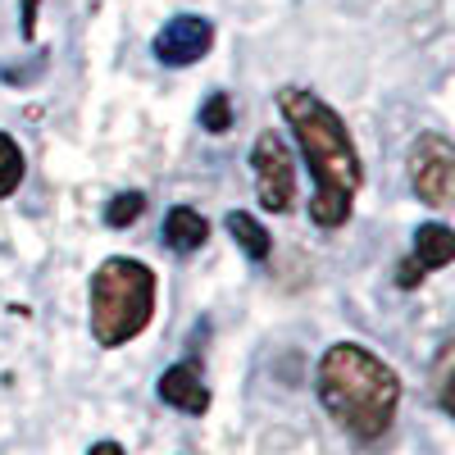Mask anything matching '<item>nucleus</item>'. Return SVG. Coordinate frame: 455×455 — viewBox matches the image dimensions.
<instances>
[{
    "mask_svg": "<svg viewBox=\"0 0 455 455\" xmlns=\"http://www.w3.org/2000/svg\"><path fill=\"white\" fill-rule=\"evenodd\" d=\"M278 109H283V119L300 146V156H306L310 173H315L310 219L319 228H328V233L341 223H351L355 192L364 182V164L355 156V141H351L347 124H341V114L306 87H283Z\"/></svg>",
    "mask_w": 455,
    "mask_h": 455,
    "instance_id": "1",
    "label": "nucleus"
},
{
    "mask_svg": "<svg viewBox=\"0 0 455 455\" xmlns=\"http://www.w3.org/2000/svg\"><path fill=\"white\" fill-rule=\"evenodd\" d=\"M319 401L332 419L360 442H378L401 405V378L373 351L355 341H337L319 360Z\"/></svg>",
    "mask_w": 455,
    "mask_h": 455,
    "instance_id": "2",
    "label": "nucleus"
},
{
    "mask_svg": "<svg viewBox=\"0 0 455 455\" xmlns=\"http://www.w3.org/2000/svg\"><path fill=\"white\" fill-rule=\"evenodd\" d=\"M150 315H156V274L132 255H109L92 274V337L114 351L146 332Z\"/></svg>",
    "mask_w": 455,
    "mask_h": 455,
    "instance_id": "3",
    "label": "nucleus"
},
{
    "mask_svg": "<svg viewBox=\"0 0 455 455\" xmlns=\"http://www.w3.org/2000/svg\"><path fill=\"white\" fill-rule=\"evenodd\" d=\"M410 187H414V196H419L424 205L442 210L451 201V187H455V150L442 132H424V137H414L410 146Z\"/></svg>",
    "mask_w": 455,
    "mask_h": 455,
    "instance_id": "4",
    "label": "nucleus"
},
{
    "mask_svg": "<svg viewBox=\"0 0 455 455\" xmlns=\"http://www.w3.org/2000/svg\"><path fill=\"white\" fill-rule=\"evenodd\" d=\"M251 169H255V192L259 205L269 214H287L296 205V164H291V150L278 132H259L255 150H251Z\"/></svg>",
    "mask_w": 455,
    "mask_h": 455,
    "instance_id": "5",
    "label": "nucleus"
},
{
    "mask_svg": "<svg viewBox=\"0 0 455 455\" xmlns=\"http://www.w3.org/2000/svg\"><path fill=\"white\" fill-rule=\"evenodd\" d=\"M210 46H214V23L196 19V14H178L156 36V60L169 64V68H187V64L205 60Z\"/></svg>",
    "mask_w": 455,
    "mask_h": 455,
    "instance_id": "6",
    "label": "nucleus"
},
{
    "mask_svg": "<svg viewBox=\"0 0 455 455\" xmlns=\"http://www.w3.org/2000/svg\"><path fill=\"white\" fill-rule=\"evenodd\" d=\"M455 259V233L446 223H424L419 233H414V246H410V255H405V264L396 269V287H419L428 274H437V269H446V264Z\"/></svg>",
    "mask_w": 455,
    "mask_h": 455,
    "instance_id": "7",
    "label": "nucleus"
},
{
    "mask_svg": "<svg viewBox=\"0 0 455 455\" xmlns=\"http://www.w3.org/2000/svg\"><path fill=\"white\" fill-rule=\"evenodd\" d=\"M160 401L182 410V414H205L210 410V387H205V378H201V364L196 360H178L173 369L160 373V383H156Z\"/></svg>",
    "mask_w": 455,
    "mask_h": 455,
    "instance_id": "8",
    "label": "nucleus"
},
{
    "mask_svg": "<svg viewBox=\"0 0 455 455\" xmlns=\"http://www.w3.org/2000/svg\"><path fill=\"white\" fill-rule=\"evenodd\" d=\"M205 237H210V223H205L201 210H192V205H173V210L164 214V246H169V251L192 255V251L205 246Z\"/></svg>",
    "mask_w": 455,
    "mask_h": 455,
    "instance_id": "9",
    "label": "nucleus"
},
{
    "mask_svg": "<svg viewBox=\"0 0 455 455\" xmlns=\"http://www.w3.org/2000/svg\"><path fill=\"white\" fill-rule=\"evenodd\" d=\"M228 223V233H233V242L255 259V264H264V259H269V251H274V237H269V228H264L255 214H246V210H233V214H228L223 219Z\"/></svg>",
    "mask_w": 455,
    "mask_h": 455,
    "instance_id": "10",
    "label": "nucleus"
},
{
    "mask_svg": "<svg viewBox=\"0 0 455 455\" xmlns=\"http://www.w3.org/2000/svg\"><path fill=\"white\" fill-rule=\"evenodd\" d=\"M19 182H23V150L10 132H0V201L14 196Z\"/></svg>",
    "mask_w": 455,
    "mask_h": 455,
    "instance_id": "11",
    "label": "nucleus"
},
{
    "mask_svg": "<svg viewBox=\"0 0 455 455\" xmlns=\"http://www.w3.org/2000/svg\"><path fill=\"white\" fill-rule=\"evenodd\" d=\"M141 210H146V196H141V192L109 196V205H105V228H128V223L141 219Z\"/></svg>",
    "mask_w": 455,
    "mask_h": 455,
    "instance_id": "12",
    "label": "nucleus"
},
{
    "mask_svg": "<svg viewBox=\"0 0 455 455\" xmlns=\"http://www.w3.org/2000/svg\"><path fill=\"white\" fill-rule=\"evenodd\" d=\"M201 128H205V132H228V128H233V100H228L223 92H214V96L201 105Z\"/></svg>",
    "mask_w": 455,
    "mask_h": 455,
    "instance_id": "13",
    "label": "nucleus"
},
{
    "mask_svg": "<svg viewBox=\"0 0 455 455\" xmlns=\"http://www.w3.org/2000/svg\"><path fill=\"white\" fill-rule=\"evenodd\" d=\"M437 401H442L446 414L455 410V401H451V341H446L442 355H437Z\"/></svg>",
    "mask_w": 455,
    "mask_h": 455,
    "instance_id": "14",
    "label": "nucleus"
},
{
    "mask_svg": "<svg viewBox=\"0 0 455 455\" xmlns=\"http://www.w3.org/2000/svg\"><path fill=\"white\" fill-rule=\"evenodd\" d=\"M87 455H128V451H124L119 442H96V446H92Z\"/></svg>",
    "mask_w": 455,
    "mask_h": 455,
    "instance_id": "15",
    "label": "nucleus"
}]
</instances>
